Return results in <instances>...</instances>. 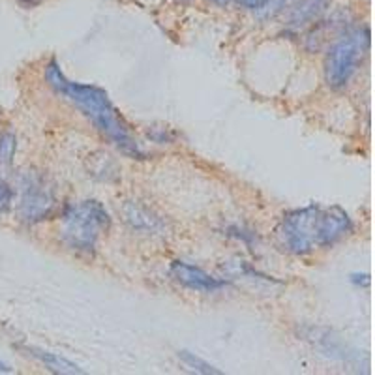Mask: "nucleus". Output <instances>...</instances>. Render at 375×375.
<instances>
[{
  "instance_id": "obj_17",
  "label": "nucleus",
  "mask_w": 375,
  "mask_h": 375,
  "mask_svg": "<svg viewBox=\"0 0 375 375\" xmlns=\"http://www.w3.org/2000/svg\"><path fill=\"white\" fill-rule=\"evenodd\" d=\"M210 2H214V4H218V6H229V4H233V2H237V0H210Z\"/></svg>"
},
{
  "instance_id": "obj_5",
  "label": "nucleus",
  "mask_w": 375,
  "mask_h": 375,
  "mask_svg": "<svg viewBox=\"0 0 375 375\" xmlns=\"http://www.w3.org/2000/svg\"><path fill=\"white\" fill-rule=\"evenodd\" d=\"M58 208L56 186L46 173L31 171L23 173L19 177V203L17 214L26 223L46 222Z\"/></svg>"
},
{
  "instance_id": "obj_13",
  "label": "nucleus",
  "mask_w": 375,
  "mask_h": 375,
  "mask_svg": "<svg viewBox=\"0 0 375 375\" xmlns=\"http://www.w3.org/2000/svg\"><path fill=\"white\" fill-rule=\"evenodd\" d=\"M293 2L294 0H269V2L264 4L263 10L259 11H261V16H263L264 19H269V17H276L279 16V14H284Z\"/></svg>"
},
{
  "instance_id": "obj_6",
  "label": "nucleus",
  "mask_w": 375,
  "mask_h": 375,
  "mask_svg": "<svg viewBox=\"0 0 375 375\" xmlns=\"http://www.w3.org/2000/svg\"><path fill=\"white\" fill-rule=\"evenodd\" d=\"M351 14L347 10H336L327 19H317L306 34V49L308 51H321L324 46L338 38L344 31L349 29Z\"/></svg>"
},
{
  "instance_id": "obj_19",
  "label": "nucleus",
  "mask_w": 375,
  "mask_h": 375,
  "mask_svg": "<svg viewBox=\"0 0 375 375\" xmlns=\"http://www.w3.org/2000/svg\"><path fill=\"white\" fill-rule=\"evenodd\" d=\"M19 2H23V4H26V6H34V4H38L40 0H19Z\"/></svg>"
},
{
  "instance_id": "obj_16",
  "label": "nucleus",
  "mask_w": 375,
  "mask_h": 375,
  "mask_svg": "<svg viewBox=\"0 0 375 375\" xmlns=\"http://www.w3.org/2000/svg\"><path fill=\"white\" fill-rule=\"evenodd\" d=\"M370 274H351V284L360 285V287H368L370 285Z\"/></svg>"
},
{
  "instance_id": "obj_12",
  "label": "nucleus",
  "mask_w": 375,
  "mask_h": 375,
  "mask_svg": "<svg viewBox=\"0 0 375 375\" xmlns=\"http://www.w3.org/2000/svg\"><path fill=\"white\" fill-rule=\"evenodd\" d=\"M178 359L183 360L190 370L197 371V374H205V375L222 374L216 366H212L210 362L203 360L201 356L195 355V353H190V351H178Z\"/></svg>"
},
{
  "instance_id": "obj_1",
  "label": "nucleus",
  "mask_w": 375,
  "mask_h": 375,
  "mask_svg": "<svg viewBox=\"0 0 375 375\" xmlns=\"http://www.w3.org/2000/svg\"><path fill=\"white\" fill-rule=\"evenodd\" d=\"M43 76H46L47 85L51 86L56 94H61L68 102L73 103L94 124L98 132L102 133L111 145H115L122 154H126L128 158H133V160L145 156L141 145L133 137L128 122L124 120L117 107L113 106L106 91H102L100 86L70 81L56 61L47 62Z\"/></svg>"
},
{
  "instance_id": "obj_9",
  "label": "nucleus",
  "mask_w": 375,
  "mask_h": 375,
  "mask_svg": "<svg viewBox=\"0 0 375 375\" xmlns=\"http://www.w3.org/2000/svg\"><path fill=\"white\" fill-rule=\"evenodd\" d=\"M124 216H126V222L132 225L137 231H145V233H160L165 223L160 216L150 210V208L143 207L139 203H130L124 210Z\"/></svg>"
},
{
  "instance_id": "obj_11",
  "label": "nucleus",
  "mask_w": 375,
  "mask_h": 375,
  "mask_svg": "<svg viewBox=\"0 0 375 375\" xmlns=\"http://www.w3.org/2000/svg\"><path fill=\"white\" fill-rule=\"evenodd\" d=\"M17 150V135L11 130L0 133V168L11 165Z\"/></svg>"
},
{
  "instance_id": "obj_2",
  "label": "nucleus",
  "mask_w": 375,
  "mask_h": 375,
  "mask_svg": "<svg viewBox=\"0 0 375 375\" xmlns=\"http://www.w3.org/2000/svg\"><path fill=\"white\" fill-rule=\"evenodd\" d=\"M353 233V218L341 207L308 205L284 214L278 227L279 246L294 255L330 248Z\"/></svg>"
},
{
  "instance_id": "obj_14",
  "label": "nucleus",
  "mask_w": 375,
  "mask_h": 375,
  "mask_svg": "<svg viewBox=\"0 0 375 375\" xmlns=\"http://www.w3.org/2000/svg\"><path fill=\"white\" fill-rule=\"evenodd\" d=\"M11 199H14V192H11L10 184L0 177V214L6 212L10 208Z\"/></svg>"
},
{
  "instance_id": "obj_7",
  "label": "nucleus",
  "mask_w": 375,
  "mask_h": 375,
  "mask_svg": "<svg viewBox=\"0 0 375 375\" xmlns=\"http://www.w3.org/2000/svg\"><path fill=\"white\" fill-rule=\"evenodd\" d=\"M171 278L177 282V284L184 285L186 289L199 291V293H216V291L223 289L225 287V282L220 278H214L208 272H205L203 269L199 267H193V264L183 263V261H175L171 264Z\"/></svg>"
},
{
  "instance_id": "obj_3",
  "label": "nucleus",
  "mask_w": 375,
  "mask_h": 375,
  "mask_svg": "<svg viewBox=\"0 0 375 375\" xmlns=\"http://www.w3.org/2000/svg\"><path fill=\"white\" fill-rule=\"evenodd\" d=\"M109 225L111 216L100 201H76L61 214V242L77 254H92Z\"/></svg>"
},
{
  "instance_id": "obj_15",
  "label": "nucleus",
  "mask_w": 375,
  "mask_h": 375,
  "mask_svg": "<svg viewBox=\"0 0 375 375\" xmlns=\"http://www.w3.org/2000/svg\"><path fill=\"white\" fill-rule=\"evenodd\" d=\"M237 2H240V6H244V8H248V10H263L264 4L269 2V0H237Z\"/></svg>"
},
{
  "instance_id": "obj_4",
  "label": "nucleus",
  "mask_w": 375,
  "mask_h": 375,
  "mask_svg": "<svg viewBox=\"0 0 375 375\" xmlns=\"http://www.w3.org/2000/svg\"><path fill=\"white\" fill-rule=\"evenodd\" d=\"M371 34L368 26H349L329 43L324 56V79L334 91L353 81L370 53Z\"/></svg>"
},
{
  "instance_id": "obj_10",
  "label": "nucleus",
  "mask_w": 375,
  "mask_h": 375,
  "mask_svg": "<svg viewBox=\"0 0 375 375\" xmlns=\"http://www.w3.org/2000/svg\"><path fill=\"white\" fill-rule=\"evenodd\" d=\"M29 355H32L34 359H38L41 364L46 366L47 370L55 371V374H83V370L77 364H73L71 360L64 359V356L56 355V353H51V351L46 349H38V347H26Z\"/></svg>"
},
{
  "instance_id": "obj_8",
  "label": "nucleus",
  "mask_w": 375,
  "mask_h": 375,
  "mask_svg": "<svg viewBox=\"0 0 375 375\" xmlns=\"http://www.w3.org/2000/svg\"><path fill=\"white\" fill-rule=\"evenodd\" d=\"M329 4L330 0H294L287 8L285 29L293 34H299L306 26H312L315 21L321 19Z\"/></svg>"
},
{
  "instance_id": "obj_18",
  "label": "nucleus",
  "mask_w": 375,
  "mask_h": 375,
  "mask_svg": "<svg viewBox=\"0 0 375 375\" xmlns=\"http://www.w3.org/2000/svg\"><path fill=\"white\" fill-rule=\"evenodd\" d=\"M0 371H6V374H8V371H11V368L6 364V362H2V360H0Z\"/></svg>"
}]
</instances>
